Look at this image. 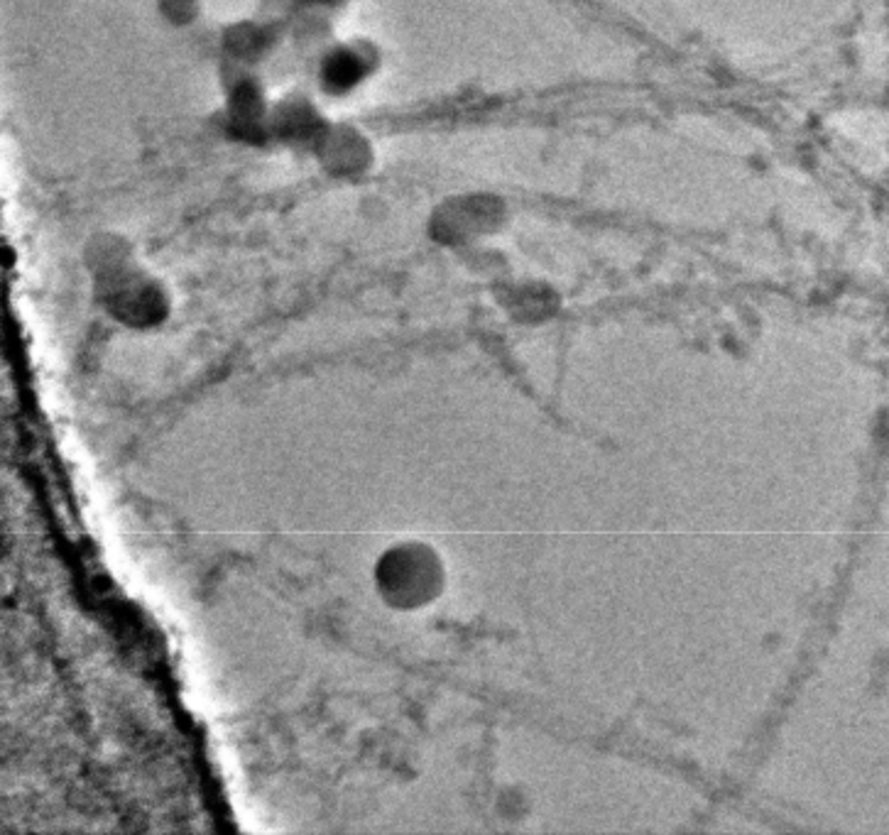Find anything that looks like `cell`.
I'll use <instances>...</instances> for the list:
<instances>
[{
    "instance_id": "cell-1",
    "label": "cell",
    "mask_w": 889,
    "mask_h": 835,
    "mask_svg": "<svg viewBox=\"0 0 889 835\" xmlns=\"http://www.w3.org/2000/svg\"><path fill=\"white\" fill-rule=\"evenodd\" d=\"M439 557L424 544L407 542L388 549L375 563V588L382 603L398 610L427 606L441 591Z\"/></svg>"
}]
</instances>
